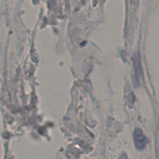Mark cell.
Wrapping results in <instances>:
<instances>
[{"instance_id": "1", "label": "cell", "mask_w": 159, "mask_h": 159, "mask_svg": "<svg viewBox=\"0 0 159 159\" xmlns=\"http://www.w3.org/2000/svg\"><path fill=\"white\" fill-rule=\"evenodd\" d=\"M133 135L134 143L136 148L139 150L143 149L146 146L147 140L146 137L144 135L143 132L139 129H136L134 131Z\"/></svg>"}]
</instances>
